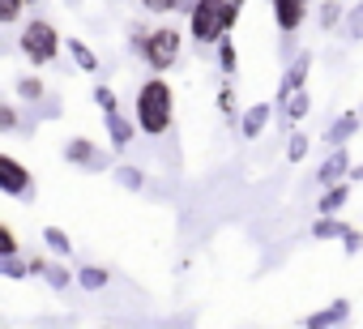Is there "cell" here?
<instances>
[{"mask_svg": "<svg viewBox=\"0 0 363 329\" xmlns=\"http://www.w3.org/2000/svg\"><path fill=\"white\" fill-rule=\"evenodd\" d=\"M145 5H150V9H171L175 0H145Z\"/></svg>", "mask_w": 363, "mask_h": 329, "instance_id": "obj_8", "label": "cell"}, {"mask_svg": "<svg viewBox=\"0 0 363 329\" xmlns=\"http://www.w3.org/2000/svg\"><path fill=\"white\" fill-rule=\"evenodd\" d=\"M231 18H235V5H227V0H201V5L193 9V35L201 43H214V39L227 35Z\"/></svg>", "mask_w": 363, "mask_h": 329, "instance_id": "obj_1", "label": "cell"}, {"mask_svg": "<svg viewBox=\"0 0 363 329\" xmlns=\"http://www.w3.org/2000/svg\"><path fill=\"white\" fill-rule=\"evenodd\" d=\"M0 13H5V18H13V13H18V0H0Z\"/></svg>", "mask_w": 363, "mask_h": 329, "instance_id": "obj_7", "label": "cell"}, {"mask_svg": "<svg viewBox=\"0 0 363 329\" xmlns=\"http://www.w3.org/2000/svg\"><path fill=\"white\" fill-rule=\"evenodd\" d=\"M175 48H179L175 30H158V35H154V39L145 43V56H150V65L167 69V65H171V56H175Z\"/></svg>", "mask_w": 363, "mask_h": 329, "instance_id": "obj_4", "label": "cell"}, {"mask_svg": "<svg viewBox=\"0 0 363 329\" xmlns=\"http://www.w3.org/2000/svg\"><path fill=\"white\" fill-rule=\"evenodd\" d=\"M0 176H5V189L9 193H22L26 189V176H22V167H18L13 158H0Z\"/></svg>", "mask_w": 363, "mask_h": 329, "instance_id": "obj_5", "label": "cell"}, {"mask_svg": "<svg viewBox=\"0 0 363 329\" xmlns=\"http://www.w3.org/2000/svg\"><path fill=\"white\" fill-rule=\"evenodd\" d=\"M167 120H171V90H167L162 82H150V86L141 90V124H145L150 133H162Z\"/></svg>", "mask_w": 363, "mask_h": 329, "instance_id": "obj_2", "label": "cell"}, {"mask_svg": "<svg viewBox=\"0 0 363 329\" xmlns=\"http://www.w3.org/2000/svg\"><path fill=\"white\" fill-rule=\"evenodd\" d=\"M22 48L30 52V60H39V65H43V60H52V56H56V30H52L48 22H35V26L26 30Z\"/></svg>", "mask_w": 363, "mask_h": 329, "instance_id": "obj_3", "label": "cell"}, {"mask_svg": "<svg viewBox=\"0 0 363 329\" xmlns=\"http://www.w3.org/2000/svg\"><path fill=\"white\" fill-rule=\"evenodd\" d=\"M299 13H303V0H278V22L291 30V26H299Z\"/></svg>", "mask_w": 363, "mask_h": 329, "instance_id": "obj_6", "label": "cell"}]
</instances>
